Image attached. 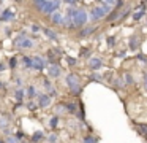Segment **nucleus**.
Instances as JSON below:
<instances>
[{"label":"nucleus","instance_id":"obj_42","mask_svg":"<svg viewBox=\"0 0 147 143\" xmlns=\"http://www.w3.org/2000/svg\"><path fill=\"white\" fill-rule=\"evenodd\" d=\"M115 56H117L119 59H125V57H127V49H120V51H117V53H115Z\"/></svg>","mask_w":147,"mask_h":143},{"label":"nucleus","instance_id":"obj_52","mask_svg":"<svg viewBox=\"0 0 147 143\" xmlns=\"http://www.w3.org/2000/svg\"><path fill=\"white\" fill-rule=\"evenodd\" d=\"M2 88H3V83H2V81H0V89H2Z\"/></svg>","mask_w":147,"mask_h":143},{"label":"nucleus","instance_id":"obj_46","mask_svg":"<svg viewBox=\"0 0 147 143\" xmlns=\"http://www.w3.org/2000/svg\"><path fill=\"white\" fill-rule=\"evenodd\" d=\"M14 81H16V84H18V86H22V78H21V76H18V78L14 79Z\"/></svg>","mask_w":147,"mask_h":143},{"label":"nucleus","instance_id":"obj_27","mask_svg":"<svg viewBox=\"0 0 147 143\" xmlns=\"http://www.w3.org/2000/svg\"><path fill=\"white\" fill-rule=\"evenodd\" d=\"M59 122H60V116H59V114H54V116H51V119H49V127H51L52 130H55L59 127Z\"/></svg>","mask_w":147,"mask_h":143},{"label":"nucleus","instance_id":"obj_13","mask_svg":"<svg viewBox=\"0 0 147 143\" xmlns=\"http://www.w3.org/2000/svg\"><path fill=\"white\" fill-rule=\"evenodd\" d=\"M87 67H89L92 72H98V70H101L103 67H105V64H103V59H100V57H96V56H92L90 59H87Z\"/></svg>","mask_w":147,"mask_h":143},{"label":"nucleus","instance_id":"obj_7","mask_svg":"<svg viewBox=\"0 0 147 143\" xmlns=\"http://www.w3.org/2000/svg\"><path fill=\"white\" fill-rule=\"evenodd\" d=\"M147 16V3H142V2H139V5H138V8L133 11V21L134 22H139L142 18H146Z\"/></svg>","mask_w":147,"mask_h":143},{"label":"nucleus","instance_id":"obj_48","mask_svg":"<svg viewBox=\"0 0 147 143\" xmlns=\"http://www.w3.org/2000/svg\"><path fill=\"white\" fill-rule=\"evenodd\" d=\"M3 2H5V0H0V13L3 11Z\"/></svg>","mask_w":147,"mask_h":143},{"label":"nucleus","instance_id":"obj_5","mask_svg":"<svg viewBox=\"0 0 147 143\" xmlns=\"http://www.w3.org/2000/svg\"><path fill=\"white\" fill-rule=\"evenodd\" d=\"M60 5H62V0H48V2H46V5H45V8L41 10V14L51 16L52 13L59 11Z\"/></svg>","mask_w":147,"mask_h":143},{"label":"nucleus","instance_id":"obj_23","mask_svg":"<svg viewBox=\"0 0 147 143\" xmlns=\"http://www.w3.org/2000/svg\"><path fill=\"white\" fill-rule=\"evenodd\" d=\"M89 81H95V83H105V76L101 75V73H98V72H92L89 76Z\"/></svg>","mask_w":147,"mask_h":143},{"label":"nucleus","instance_id":"obj_28","mask_svg":"<svg viewBox=\"0 0 147 143\" xmlns=\"http://www.w3.org/2000/svg\"><path fill=\"white\" fill-rule=\"evenodd\" d=\"M79 57H84V59H90V57H92V49H90V48H87V46L81 48V49H79Z\"/></svg>","mask_w":147,"mask_h":143},{"label":"nucleus","instance_id":"obj_25","mask_svg":"<svg viewBox=\"0 0 147 143\" xmlns=\"http://www.w3.org/2000/svg\"><path fill=\"white\" fill-rule=\"evenodd\" d=\"M131 11H133L131 8H125V10H122V13H120V16H119V19H117V22H115V24H120V22H123L125 19H127L128 16L131 14Z\"/></svg>","mask_w":147,"mask_h":143},{"label":"nucleus","instance_id":"obj_26","mask_svg":"<svg viewBox=\"0 0 147 143\" xmlns=\"http://www.w3.org/2000/svg\"><path fill=\"white\" fill-rule=\"evenodd\" d=\"M55 114H59V116H60V114H67L68 111H67V107H65V102H59L57 105H55Z\"/></svg>","mask_w":147,"mask_h":143},{"label":"nucleus","instance_id":"obj_2","mask_svg":"<svg viewBox=\"0 0 147 143\" xmlns=\"http://www.w3.org/2000/svg\"><path fill=\"white\" fill-rule=\"evenodd\" d=\"M87 22H89V11L84 8H78L76 13H74L73 16V25H74V30H79V29H82L84 25H87Z\"/></svg>","mask_w":147,"mask_h":143},{"label":"nucleus","instance_id":"obj_30","mask_svg":"<svg viewBox=\"0 0 147 143\" xmlns=\"http://www.w3.org/2000/svg\"><path fill=\"white\" fill-rule=\"evenodd\" d=\"M26 108L29 111H36V110H38V103H36L33 99H30L29 102H26Z\"/></svg>","mask_w":147,"mask_h":143},{"label":"nucleus","instance_id":"obj_15","mask_svg":"<svg viewBox=\"0 0 147 143\" xmlns=\"http://www.w3.org/2000/svg\"><path fill=\"white\" fill-rule=\"evenodd\" d=\"M43 89H45V92H48L51 97H57V89L54 88V84L51 83V78H45L43 79Z\"/></svg>","mask_w":147,"mask_h":143},{"label":"nucleus","instance_id":"obj_43","mask_svg":"<svg viewBox=\"0 0 147 143\" xmlns=\"http://www.w3.org/2000/svg\"><path fill=\"white\" fill-rule=\"evenodd\" d=\"M63 3H67L68 6H76L78 5V0H62Z\"/></svg>","mask_w":147,"mask_h":143},{"label":"nucleus","instance_id":"obj_19","mask_svg":"<svg viewBox=\"0 0 147 143\" xmlns=\"http://www.w3.org/2000/svg\"><path fill=\"white\" fill-rule=\"evenodd\" d=\"M30 142L32 143H43L46 142V135L43 130H36V132L32 133V137H30Z\"/></svg>","mask_w":147,"mask_h":143},{"label":"nucleus","instance_id":"obj_14","mask_svg":"<svg viewBox=\"0 0 147 143\" xmlns=\"http://www.w3.org/2000/svg\"><path fill=\"white\" fill-rule=\"evenodd\" d=\"M14 18H16V11L13 8H5L0 13V21L2 22H13Z\"/></svg>","mask_w":147,"mask_h":143},{"label":"nucleus","instance_id":"obj_38","mask_svg":"<svg viewBox=\"0 0 147 143\" xmlns=\"http://www.w3.org/2000/svg\"><path fill=\"white\" fill-rule=\"evenodd\" d=\"M123 86H125V81H123V78H122V76H120V78H115L114 79V88L115 89H122Z\"/></svg>","mask_w":147,"mask_h":143},{"label":"nucleus","instance_id":"obj_54","mask_svg":"<svg viewBox=\"0 0 147 143\" xmlns=\"http://www.w3.org/2000/svg\"><path fill=\"white\" fill-rule=\"evenodd\" d=\"M32 2H36V0H32Z\"/></svg>","mask_w":147,"mask_h":143},{"label":"nucleus","instance_id":"obj_41","mask_svg":"<svg viewBox=\"0 0 147 143\" xmlns=\"http://www.w3.org/2000/svg\"><path fill=\"white\" fill-rule=\"evenodd\" d=\"M136 59L139 60V62H142L144 65H146V64H147V56H146V54H142V53H138Z\"/></svg>","mask_w":147,"mask_h":143},{"label":"nucleus","instance_id":"obj_21","mask_svg":"<svg viewBox=\"0 0 147 143\" xmlns=\"http://www.w3.org/2000/svg\"><path fill=\"white\" fill-rule=\"evenodd\" d=\"M21 65L24 70H33V56H24L21 59Z\"/></svg>","mask_w":147,"mask_h":143},{"label":"nucleus","instance_id":"obj_47","mask_svg":"<svg viewBox=\"0 0 147 143\" xmlns=\"http://www.w3.org/2000/svg\"><path fill=\"white\" fill-rule=\"evenodd\" d=\"M142 81H144V86H146V89H147V73L142 75Z\"/></svg>","mask_w":147,"mask_h":143},{"label":"nucleus","instance_id":"obj_10","mask_svg":"<svg viewBox=\"0 0 147 143\" xmlns=\"http://www.w3.org/2000/svg\"><path fill=\"white\" fill-rule=\"evenodd\" d=\"M46 59H48L49 64H57L59 57L63 56V51L60 49V48H51V49H48V53H46Z\"/></svg>","mask_w":147,"mask_h":143},{"label":"nucleus","instance_id":"obj_11","mask_svg":"<svg viewBox=\"0 0 147 143\" xmlns=\"http://www.w3.org/2000/svg\"><path fill=\"white\" fill-rule=\"evenodd\" d=\"M46 72H48V76L51 79H57V78H60L62 76V67L59 65V64H49L48 65V68H46Z\"/></svg>","mask_w":147,"mask_h":143},{"label":"nucleus","instance_id":"obj_33","mask_svg":"<svg viewBox=\"0 0 147 143\" xmlns=\"http://www.w3.org/2000/svg\"><path fill=\"white\" fill-rule=\"evenodd\" d=\"M41 29H43V25L38 24V22H32V24H30V30H32L33 35L40 34V32H41Z\"/></svg>","mask_w":147,"mask_h":143},{"label":"nucleus","instance_id":"obj_31","mask_svg":"<svg viewBox=\"0 0 147 143\" xmlns=\"http://www.w3.org/2000/svg\"><path fill=\"white\" fill-rule=\"evenodd\" d=\"M18 65H19V60H18V57H16V56L10 57V60H8V68L16 70V68H18Z\"/></svg>","mask_w":147,"mask_h":143},{"label":"nucleus","instance_id":"obj_6","mask_svg":"<svg viewBox=\"0 0 147 143\" xmlns=\"http://www.w3.org/2000/svg\"><path fill=\"white\" fill-rule=\"evenodd\" d=\"M65 84L68 86V89H74V88H79L81 84V76L78 75V73H68L67 76H65Z\"/></svg>","mask_w":147,"mask_h":143},{"label":"nucleus","instance_id":"obj_40","mask_svg":"<svg viewBox=\"0 0 147 143\" xmlns=\"http://www.w3.org/2000/svg\"><path fill=\"white\" fill-rule=\"evenodd\" d=\"M65 59H67V64H68V67H76V65H78V59H76V57L67 56Z\"/></svg>","mask_w":147,"mask_h":143},{"label":"nucleus","instance_id":"obj_16","mask_svg":"<svg viewBox=\"0 0 147 143\" xmlns=\"http://www.w3.org/2000/svg\"><path fill=\"white\" fill-rule=\"evenodd\" d=\"M48 18H49V21H51V25H59V27H62L65 14L62 11H55V13H52L51 16H48Z\"/></svg>","mask_w":147,"mask_h":143},{"label":"nucleus","instance_id":"obj_34","mask_svg":"<svg viewBox=\"0 0 147 143\" xmlns=\"http://www.w3.org/2000/svg\"><path fill=\"white\" fill-rule=\"evenodd\" d=\"M46 142L48 143H59V133H55V132L49 133V135L46 137Z\"/></svg>","mask_w":147,"mask_h":143},{"label":"nucleus","instance_id":"obj_35","mask_svg":"<svg viewBox=\"0 0 147 143\" xmlns=\"http://www.w3.org/2000/svg\"><path fill=\"white\" fill-rule=\"evenodd\" d=\"M82 143H98V137L86 135V137H82Z\"/></svg>","mask_w":147,"mask_h":143},{"label":"nucleus","instance_id":"obj_49","mask_svg":"<svg viewBox=\"0 0 147 143\" xmlns=\"http://www.w3.org/2000/svg\"><path fill=\"white\" fill-rule=\"evenodd\" d=\"M95 2H96V5H101V3L105 2V0H95Z\"/></svg>","mask_w":147,"mask_h":143},{"label":"nucleus","instance_id":"obj_50","mask_svg":"<svg viewBox=\"0 0 147 143\" xmlns=\"http://www.w3.org/2000/svg\"><path fill=\"white\" fill-rule=\"evenodd\" d=\"M0 143H7V140H5V138H0Z\"/></svg>","mask_w":147,"mask_h":143},{"label":"nucleus","instance_id":"obj_29","mask_svg":"<svg viewBox=\"0 0 147 143\" xmlns=\"http://www.w3.org/2000/svg\"><path fill=\"white\" fill-rule=\"evenodd\" d=\"M136 130L142 137H147V124L146 122H136Z\"/></svg>","mask_w":147,"mask_h":143},{"label":"nucleus","instance_id":"obj_22","mask_svg":"<svg viewBox=\"0 0 147 143\" xmlns=\"http://www.w3.org/2000/svg\"><path fill=\"white\" fill-rule=\"evenodd\" d=\"M65 107H67L68 114H76L79 103H78V102H65Z\"/></svg>","mask_w":147,"mask_h":143},{"label":"nucleus","instance_id":"obj_39","mask_svg":"<svg viewBox=\"0 0 147 143\" xmlns=\"http://www.w3.org/2000/svg\"><path fill=\"white\" fill-rule=\"evenodd\" d=\"M82 86H79V88H74V89H70V94L73 95V97H79L81 94H82Z\"/></svg>","mask_w":147,"mask_h":143},{"label":"nucleus","instance_id":"obj_17","mask_svg":"<svg viewBox=\"0 0 147 143\" xmlns=\"http://www.w3.org/2000/svg\"><path fill=\"white\" fill-rule=\"evenodd\" d=\"M41 32H43V35H45L48 40H51V41H59V38H60V37H59V34L52 27H43Z\"/></svg>","mask_w":147,"mask_h":143},{"label":"nucleus","instance_id":"obj_20","mask_svg":"<svg viewBox=\"0 0 147 143\" xmlns=\"http://www.w3.org/2000/svg\"><path fill=\"white\" fill-rule=\"evenodd\" d=\"M13 97L16 99V102H22L24 97H26V88H22V86H18V88H14Z\"/></svg>","mask_w":147,"mask_h":143},{"label":"nucleus","instance_id":"obj_36","mask_svg":"<svg viewBox=\"0 0 147 143\" xmlns=\"http://www.w3.org/2000/svg\"><path fill=\"white\" fill-rule=\"evenodd\" d=\"M5 140H7V143H22V140H19L14 133H11V135L5 137Z\"/></svg>","mask_w":147,"mask_h":143},{"label":"nucleus","instance_id":"obj_37","mask_svg":"<svg viewBox=\"0 0 147 143\" xmlns=\"http://www.w3.org/2000/svg\"><path fill=\"white\" fill-rule=\"evenodd\" d=\"M106 44H108V48L115 46V37L114 35H108V37H106Z\"/></svg>","mask_w":147,"mask_h":143},{"label":"nucleus","instance_id":"obj_24","mask_svg":"<svg viewBox=\"0 0 147 143\" xmlns=\"http://www.w3.org/2000/svg\"><path fill=\"white\" fill-rule=\"evenodd\" d=\"M26 95L29 99H35L36 95H38V91H36V86H33V84H29L26 88Z\"/></svg>","mask_w":147,"mask_h":143},{"label":"nucleus","instance_id":"obj_32","mask_svg":"<svg viewBox=\"0 0 147 143\" xmlns=\"http://www.w3.org/2000/svg\"><path fill=\"white\" fill-rule=\"evenodd\" d=\"M122 78H123V81H125V84L127 86H131V84H134V78H133V75H131V73H123V76H122Z\"/></svg>","mask_w":147,"mask_h":143},{"label":"nucleus","instance_id":"obj_53","mask_svg":"<svg viewBox=\"0 0 147 143\" xmlns=\"http://www.w3.org/2000/svg\"><path fill=\"white\" fill-rule=\"evenodd\" d=\"M141 2H142V3H147V0H141Z\"/></svg>","mask_w":147,"mask_h":143},{"label":"nucleus","instance_id":"obj_44","mask_svg":"<svg viewBox=\"0 0 147 143\" xmlns=\"http://www.w3.org/2000/svg\"><path fill=\"white\" fill-rule=\"evenodd\" d=\"M14 135H16L18 138H19V140H22V142H24V138H26V133H24L22 130H19V132H16V133H14Z\"/></svg>","mask_w":147,"mask_h":143},{"label":"nucleus","instance_id":"obj_9","mask_svg":"<svg viewBox=\"0 0 147 143\" xmlns=\"http://www.w3.org/2000/svg\"><path fill=\"white\" fill-rule=\"evenodd\" d=\"M49 65L48 59L43 56H33V70H36V72H43V70H46Z\"/></svg>","mask_w":147,"mask_h":143},{"label":"nucleus","instance_id":"obj_3","mask_svg":"<svg viewBox=\"0 0 147 143\" xmlns=\"http://www.w3.org/2000/svg\"><path fill=\"white\" fill-rule=\"evenodd\" d=\"M106 16H108V13H106V10L101 5H93L89 10V19L92 22H100L103 19H106Z\"/></svg>","mask_w":147,"mask_h":143},{"label":"nucleus","instance_id":"obj_51","mask_svg":"<svg viewBox=\"0 0 147 143\" xmlns=\"http://www.w3.org/2000/svg\"><path fill=\"white\" fill-rule=\"evenodd\" d=\"M14 2H16V3H22V0H14Z\"/></svg>","mask_w":147,"mask_h":143},{"label":"nucleus","instance_id":"obj_45","mask_svg":"<svg viewBox=\"0 0 147 143\" xmlns=\"http://www.w3.org/2000/svg\"><path fill=\"white\" fill-rule=\"evenodd\" d=\"M7 64H5V62H0V73H2V72H5V70H7Z\"/></svg>","mask_w":147,"mask_h":143},{"label":"nucleus","instance_id":"obj_18","mask_svg":"<svg viewBox=\"0 0 147 143\" xmlns=\"http://www.w3.org/2000/svg\"><path fill=\"white\" fill-rule=\"evenodd\" d=\"M139 46H141V40H139V37L138 35H131L130 38H128V51H138L139 49Z\"/></svg>","mask_w":147,"mask_h":143},{"label":"nucleus","instance_id":"obj_8","mask_svg":"<svg viewBox=\"0 0 147 143\" xmlns=\"http://www.w3.org/2000/svg\"><path fill=\"white\" fill-rule=\"evenodd\" d=\"M52 97L48 94V92H38L36 95V103H38V108H48L51 107Z\"/></svg>","mask_w":147,"mask_h":143},{"label":"nucleus","instance_id":"obj_1","mask_svg":"<svg viewBox=\"0 0 147 143\" xmlns=\"http://www.w3.org/2000/svg\"><path fill=\"white\" fill-rule=\"evenodd\" d=\"M13 46H16L18 49H21V51L32 49V48H35V41H33V38L27 37L26 30H21L19 34H18V37L13 38Z\"/></svg>","mask_w":147,"mask_h":143},{"label":"nucleus","instance_id":"obj_12","mask_svg":"<svg viewBox=\"0 0 147 143\" xmlns=\"http://www.w3.org/2000/svg\"><path fill=\"white\" fill-rule=\"evenodd\" d=\"M96 30H98V27H96V25H84V27L79 29V32H78V38H79V40L89 38V37H92Z\"/></svg>","mask_w":147,"mask_h":143},{"label":"nucleus","instance_id":"obj_4","mask_svg":"<svg viewBox=\"0 0 147 143\" xmlns=\"http://www.w3.org/2000/svg\"><path fill=\"white\" fill-rule=\"evenodd\" d=\"M10 122H11V118L8 113H0V132H3L5 137L11 135V129H10Z\"/></svg>","mask_w":147,"mask_h":143}]
</instances>
